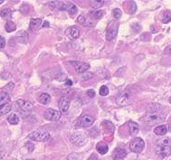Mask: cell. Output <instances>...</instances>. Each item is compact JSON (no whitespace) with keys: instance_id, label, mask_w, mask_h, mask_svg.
Wrapping results in <instances>:
<instances>
[{"instance_id":"5bb4252c","label":"cell","mask_w":171,"mask_h":160,"mask_svg":"<svg viewBox=\"0 0 171 160\" xmlns=\"http://www.w3.org/2000/svg\"><path fill=\"white\" fill-rule=\"evenodd\" d=\"M42 25V19L40 18H35V19H31L30 25H29V28L31 31L35 32V31L39 30Z\"/></svg>"},{"instance_id":"3957f363","label":"cell","mask_w":171,"mask_h":160,"mask_svg":"<svg viewBox=\"0 0 171 160\" xmlns=\"http://www.w3.org/2000/svg\"><path fill=\"white\" fill-rule=\"evenodd\" d=\"M116 101L120 106H127L130 105L131 102V94L130 91L128 90H124L121 92L117 98H116Z\"/></svg>"},{"instance_id":"7a4b0ae2","label":"cell","mask_w":171,"mask_h":160,"mask_svg":"<svg viewBox=\"0 0 171 160\" xmlns=\"http://www.w3.org/2000/svg\"><path fill=\"white\" fill-rule=\"evenodd\" d=\"M29 139L38 142H45L50 139V134L44 130H35L29 134Z\"/></svg>"},{"instance_id":"484cf974","label":"cell","mask_w":171,"mask_h":160,"mask_svg":"<svg viewBox=\"0 0 171 160\" xmlns=\"http://www.w3.org/2000/svg\"><path fill=\"white\" fill-rule=\"evenodd\" d=\"M90 15H91L92 17H94L96 19H100V18H101L105 15V12L103 10L91 11V12H90Z\"/></svg>"},{"instance_id":"277c9868","label":"cell","mask_w":171,"mask_h":160,"mask_svg":"<svg viewBox=\"0 0 171 160\" xmlns=\"http://www.w3.org/2000/svg\"><path fill=\"white\" fill-rule=\"evenodd\" d=\"M145 148V142L141 138H134L130 144V149L134 153H141Z\"/></svg>"},{"instance_id":"cb8c5ba5","label":"cell","mask_w":171,"mask_h":160,"mask_svg":"<svg viewBox=\"0 0 171 160\" xmlns=\"http://www.w3.org/2000/svg\"><path fill=\"white\" fill-rule=\"evenodd\" d=\"M5 28H6L7 32L11 33V32H14L16 29V24L13 21H7L6 25H5Z\"/></svg>"},{"instance_id":"83f0119b","label":"cell","mask_w":171,"mask_h":160,"mask_svg":"<svg viewBox=\"0 0 171 160\" xmlns=\"http://www.w3.org/2000/svg\"><path fill=\"white\" fill-rule=\"evenodd\" d=\"M67 12L69 13L70 16H74L77 13V7H76V6L74 4H72V3H68Z\"/></svg>"},{"instance_id":"7dc6e473","label":"cell","mask_w":171,"mask_h":160,"mask_svg":"<svg viewBox=\"0 0 171 160\" xmlns=\"http://www.w3.org/2000/svg\"><path fill=\"white\" fill-rule=\"evenodd\" d=\"M169 101H170V103H171V97H170V98H169Z\"/></svg>"},{"instance_id":"2e32d148","label":"cell","mask_w":171,"mask_h":160,"mask_svg":"<svg viewBox=\"0 0 171 160\" xmlns=\"http://www.w3.org/2000/svg\"><path fill=\"white\" fill-rule=\"evenodd\" d=\"M117 34H118V29L117 27H110L107 33H106V39L108 41L113 40L116 36H117Z\"/></svg>"},{"instance_id":"d4e9b609","label":"cell","mask_w":171,"mask_h":160,"mask_svg":"<svg viewBox=\"0 0 171 160\" xmlns=\"http://www.w3.org/2000/svg\"><path fill=\"white\" fill-rule=\"evenodd\" d=\"M7 120H8V122L12 124V125H16V124H18L19 123V118H18V116L16 115V114H15V113H12L10 116L7 118Z\"/></svg>"},{"instance_id":"ac0fdd59","label":"cell","mask_w":171,"mask_h":160,"mask_svg":"<svg viewBox=\"0 0 171 160\" xmlns=\"http://www.w3.org/2000/svg\"><path fill=\"white\" fill-rule=\"evenodd\" d=\"M96 149H97V151L101 154V155H104L108 152L109 150V148H108V145L105 144L104 142H99L96 146Z\"/></svg>"},{"instance_id":"44dd1931","label":"cell","mask_w":171,"mask_h":160,"mask_svg":"<svg viewBox=\"0 0 171 160\" xmlns=\"http://www.w3.org/2000/svg\"><path fill=\"white\" fill-rule=\"evenodd\" d=\"M11 107H12V106H11L10 102L0 105V114H1V116H2V115L7 114V113L11 110Z\"/></svg>"},{"instance_id":"ab89813d","label":"cell","mask_w":171,"mask_h":160,"mask_svg":"<svg viewBox=\"0 0 171 160\" xmlns=\"http://www.w3.org/2000/svg\"><path fill=\"white\" fill-rule=\"evenodd\" d=\"M87 94H88V96H89V97L93 98V97L95 96V91H94V90H89L88 91H87Z\"/></svg>"},{"instance_id":"d590c367","label":"cell","mask_w":171,"mask_h":160,"mask_svg":"<svg viewBox=\"0 0 171 160\" xmlns=\"http://www.w3.org/2000/svg\"><path fill=\"white\" fill-rule=\"evenodd\" d=\"M86 21H87L86 17H84L83 16H80L77 18V22H78L79 24H81V25H85Z\"/></svg>"},{"instance_id":"c3c4849f","label":"cell","mask_w":171,"mask_h":160,"mask_svg":"<svg viewBox=\"0 0 171 160\" xmlns=\"http://www.w3.org/2000/svg\"><path fill=\"white\" fill-rule=\"evenodd\" d=\"M27 160H35V159H27Z\"/></svg>"},{"instance_id":"681fc988","label":"cell","mask_w":171,"mask_h":160,"mask_svg":"<svg viewBox=\"0 0 171 160\" xmlns=\"http://www.w3.org/2000/svg\"><path fill=\"white\" fill-rule=\"evenodd\" d=\"M0 116H1V114H0Z\"/></svg>"},{"instance_id":"74e56055","label":"cell","mask_w":171,"mask_h":160,"mask_svg":"<svg viewBox=\"0 0 171 160\" xmlns=\"http://www.w3.org/2000/svg\"><path fill=\"white\" fill-rule=\"evenodd\" d=\"M5 45H6V40H5V38L4 37H0V48L5 47Z\"/></svg>"},{"instance_id":"f907efd6","label":"cell","mask_w":171,"mask_h":160,"mask_svg":"<svg viewBox=\"0 0 171 160\" xmlns=\"http://www.w3.org/2000/svg\"><path fill=\"white\" fill-rule=\"evenodd\" d=\"M0 37H1V36H0Z\"/></svg>"},{"instance_id":"4316f807","label":"cell","mask_w":171,"mask_h":160,"mask_svg":"<svg viewBox=\"0 0 171 160\" xmlns=\"http://www.w3.org/2000/svg\"><path fill=\"white\" fill-rule=\"evenodd\" d=\"M104 4V1L103 0H91L90 1V5L92 8H100L101 7L103 6Z\"/></svg>"},{"instance_id":"bcb514c9","label":"cell","mask_w":171,"mask_h":160,"mask_svg":"<svg viewBox=\"0 0 171 160\" xmlns=\"http://www.w3.org/2000/svg\"><path fill=\"white\" fill-rule=\"evenodd\" d=\"M169 53H171V46H170V47H169Z\"/></svg>"},{"instance_id":"30bf717a","label":"cell","mask_w":171,"mask_h":160,"mask_svg":"<svg viewBox=\"0 0 171 160\" xmlns=\"http://www.w3.org/2000/svg\"><path fill=\"white\" fill-rule=\"evenodd\" d=\"M156 153L160 158H168L171 155V147L169 146H158Z\"/></svg>"},{"instance_id":"1f68e13d","label":"cell","mask_w":171,"mask_h":160,"mask_svg":"<svg viewBox=\"0 0 171 160\" xmlns=\"http://www.w3.org/2000/svg\"><path fill=\"white\" fill-rule=\"evenodd\" d=\"M92 77H93V73H92V72L86 71V72L82 73V75H81V80H90V79H91Z\"/></svg>"},{"instance_id":"8fae6325","label":"cell","mask_w":171,"mask_h":160,"mask_svg":"<svg viewBox=\"0 0 171 160\" xmlns=\"http://www.w3.org/2000/svg\"><path fill=\"white\" fill-rule=\"evenodd\" d=\"M93 123H94V118L91 115H84L81 118L80 125L83 128L91 127Z\"/></svg>"},{"instance_id":"9a60e30c","label":"cell","mask_w":171,"mask_h":160,"mask_svg":"<svg viewBox=\"0 0 171 160\" xmlns=\"http://www.w3.org/2000/svg\"><path fill=\"white\" fill-rule=\"evenodd\" d=\"M114 155H115V157H114L113 160H123L126 158L127 153L122 149H117L114 150Z\"/></svg>"},{"instance_id":"8d00e7d4","label":"cell","mask_w":171,"mask_h":160,"mask_svg":"<svg viewBox=\"0 0 171 160\" xmlns=\"http://www.w3.org/2000/svg\"><path fill=\"white\" fill-rule=\"evenodd\" d=\"M25 148L27 149V150H28L29 152H32L33 150L35 149V146H34L31 142H27V143H25Z\"/></svg>"},{"instance_id":"f6af8a7d","label":"cell","mask_w":171,"mask_h":160,"mask_svg":"<svg viewBox=\"0 0 171 160\" xmlns=\"http://www.w3.org/2000/svg\"><path fill=\"white\" fill-rule=\"evenodd\" d=\"M2 3H4V0H0V5H1Z\"/></svg>"},{"instance_id":"e575fe53","label":"cell","mask_w":171,"mask_h":160,"mask_svg":"<svg viewBox=\"0 0 171 160\" xmlns=\"http://www.w3.org/2000/svg\"><path fill=\"white\" fill-rule=\"evenodd\" d=\"M131 14H134L136 10H137V5H136V3L134 2V1H131Z\"/></svg>"},{"instance_id":"f1b7e54d","label":"cell","mask_w":171,"mask_h":160,"mask_svg":"<svg viewBox=\"0 0 171 160\" xmlns=\"http://www.w3.org/2000/svg\"><path fill=\"white\" fill-rule=\"evenodd\" d=\"M17 37H18V40L21 43H25L26 42H27V38H28V36H27V34L25 33V32H24V31H21L20 33L17 34Z\"/></svg>"},{"instance_id":"d6a6232c","label":"cell","mask_w":171,"mask_h":160,"mask_svg":"<svg viewBox=\"0 0 171 160\" xmlns=\"http://www.w3.org/2000/svg\"><path fill=\"white\" fill-rule=\"evenodd\" d=\"M109 91H110L109 88L107 86L103 85V86H101V89H100V94H101V96H107L109 94Z\"/></svg>"},{"instance_id":"6da1fadb","label":"cell","mask_w":171,"mask_h":160,"mask_svg":"<svg viewBox=\"0 0 171 160\" xmlns=\"http://www.w3.org/2000/svg\"><path fill=\"white\" fill-rule=\"evenodd\" d=\"M145 123L149 126L159 125L165 121V115L162 114V107L158 103H151L147 108Z\"/></svg>"},{"instance_id":"9c48e42d","label":"cell","mask_w":171,"mask_h":160,"mask_svg":"<svg viewBox=\"0 0 171 160\" xmlns=\"http://www.w3.org/2000/svg\"><path fill=\"white\" fill-rule=\"evenodd\" d=\"M58 106H59V110H60L61 113L66 114L68 112L69 106H70V99L66 96L61 97L60 100L58 101Z\"/></svg>"},{"instance_id":"5b68a950","label":"cell","mask_w":171,"mask_h":160,"mask_svg":"<svg viewBox=\"0 0 171 160\" xmlns=\"http://www.w3.org/2000/svg\"><path fill=\"white\" fill-rule=\"evenodd\" d=\"M71 142L76 146H83L87 143V139L85 137L84 134H82L81 132H76V133H73L70 138Z\"/></svg>"},{"instance_id":"d6986e66","label":"cell","mask_w":171,"mask_h":160,"mask_svg":"<svg viewBox=\"0 0 171 160\" xmlns=\"http://www.w3.org/2000/svg\"><path fill=\"white\" fill-rule=\"evenodd\" d=\"M167 131H168V128H167L165 125L158 126V127H156L155 130H154L155 134L158 135V136H164V135L167 133Z\"/></svg>"},{"instance_id":"836d02e7","label":"cell","mask_w":171,"mask_h":160,"mask_svg":"<svg viewBox=\"0 0 171 160\" xmlns=\"http://www.w3.org/2000/svg\"><path fill=\"white\" fill-rule=\"evenodd\" d=\"M112 15L113 16L115 17V19L119 20L121 17V11L119 9V8H115L114 10L112 11Z\"/></svg>"},{"instance_id":"7c38bea8","label":"cell","mask_w":171,"mask_h":160,"mask_svg":"<svg viewBox=\"0 0 171 160\" xmlns=\"http://www.w3.org/2000/svg\"><path fill=\"white\" fill-rule=\"evenodd\" d=\"M65 34L68 37H70L72 39H75V38H78L80 35V29L77 26H71L69 28H67Z\"/></svg>"},{"instance_id":"603a6c76","label":"cell","mask_w":171,"mask_h":160,"mask_svg":"<svg viewBox=\"0 0 171 160\" xmlns=\"http://www.w3.org/2000/svg\"><path fill=\"white\" fill-rule=\"evenodd\" d=\"M11 16H12V12L8 8H3L0 11V16L3 19H8V18H10Z\"/></svg>"},{"instance_id":"8992f818","label":"cell","mask_w":171,"mask_h":160,"mask_svg":"<svg viewBox=\"0 0 171 160\" xmlns=\"http://www.w3.org/2000/svg\"><path fill=\"white\" fill-rule=\"evenodd\" d=\"M61 115L62 113L60 112V110H55L53 109H48V110H45L44 116V118L47 120H50V121H53V122H56L60 120Z\"/></svg>"},{"instance_id":"ffe728a7","label":"cell","mask_w":171,"mask_h":160,"mask_svg":"<svg viewBox=\"0 0 171 160\" xmlns=\"http://www.w3.org/2000/svg\"><path fill=\"white\" fill-rule=\"evenodd\" d=\"M10 102V96L7 92L6 91H2L0 93V105L2 104H6Z\"/></svg>"},{"instance_id":"7402d4cb","label":"cell","mask_w":171,"mask_h":160,"mask_svg":"<svg viewBox=\"0 0 171 160\" xmlns=\"http://www.w3.org/2000/svg\"><path fill=\"white\" fill-rule=\"evenodd\" d=\"M39 101H40L42 104H48L51 100V96L48 93H42L40 96H39Z\"/></svg>"},{"instance_id":"4fadbf2b","label":"cell","mask_w":171,"mask_h":160,"mask_svg":"<svg viewBox=\"0 0 171 160\" xmlns=\"http://www.w3.org/2000/svg\"><path fill=\"white\" fill-rule=\"evenodd\" d=\"M49 6L53 8H57L60 10H67L68 3H64L62 1H52V2H49Z\"/></svg>"},{"instance_id":"ba28073f","label":"cell","mask_w":171,"mask_h":160,"mask_svg":"<svg viewBox=\"0 0 171 160\" xmlns=\"http://www.w3.org/2000/svg\"><path fill=\"white\" fill-rule=\"evenodd\" d=\"M70 63L73 66L74 70L76 71L79 73H84L86 72V71L90 68V65L86 62H82L79 61H71Z\"/></svg>"},{"instance_id":"f546056e","label":"cell","mask_w":171,"mask_h":160,"mask_svg":"<svg viewBox=\"0 0 171 160\" xmlns=\"http://www.w3.org/2000/svg\"><path fill=\"white\" fill-rule=\"evenodd\" d=\"M158 146H171V139L169 138H166V139H159L157 142Z\"/></svg>"},{"instance_id":"60d3db41","label":"cell","mask_w":171,"mask_h":160,"mask_svg":"<svg viewBox=\"0 0 171 160\" xmlns=\"http://www.w3.org/2000/svg\"><path fill=\"white\" fill-rule=\"evenodd\" d=\"M88 160H98V157H97V155H95V154H91V157L88 158Z\"/></svg>"},{"instance_id":"7bdbcfd3","label":"cell","mask_w":171,"mask_h":160,"mask_svg":"<svg viewBox=\"0 0 171 160\" xmlns=\"http://www.w3.org/2000/svg\"><path fill=\"white\" fill-rule=\"evenodd\" d=\"M43 26L44 27H49V23L48 22H44V25H43Z\"/></svg>"},{"instance_id":"e0dca14e","label":"cell","mask_w":171,"mask_h":160,"mask_svg":"<svg viewBox=\"0 0 171 160\" xmlns=\"http://www.w3.org/2000/svg\"><path fill=\"white\" fill-rule=\"evenodd\" d=\"M129 127H130V133H131V136H135L138 134V132L140 130V127H139L138 123H136L134 121H130Z\"/></svg>"},{"instance_id":"52a82bcc","label":"cell","mask_w":171,"mask_h":160,"mask_svg":"<svg viewBox=\"0 0 171 160\" xmlns=\"http://www.w3.org/2000/svg\"><path fill=\"white\" fill-rule=\"evenodd\" d=\"M16 104L19 107L21 112L25 113V114H29L33 110V105L30 101L25 100H16Z\"/></svg>"},{"instance_id":"b9f144b4","label":"cell","mask_w":171,"mask_h":160,"mask_svg":"<svg viewBox=\"0 0 171 160\" xmlns=\"http://www.w3.org/2000/svg\"><path fill=\"white\" fill-rule=\"evenodd\" d=\"M65 84L66 85H69V86H71V85H72V81L71 80H66V82H65Z\"/></svg>"},{"instance_id":"4dcf8cb0","label":"cell","mask_w":171,"mask_h":160,"mask_svg":"<svg viewBox=\"0 0 171 160\" xmlns=\"http://www.w3.org/2000/svg\"><path fill=\"white\" fill-rule=\"evenodd\" d=\"M170 21H171V13L170 12H169V11H167V12L164 14L163 17H162V22H163L164 24H168V23H169Z\"/></svg>"},{"instance_id":"ee69618b","label":"cell","mask_w":171,"mask_h":160,"mask_svg":"<svg viewBox=\"0 0 171 160\" xmlns=\"http://www.w3.org/2000/svg\"><path fill=\"white\" fill-rule=\"evenodd\" d=\"M168 130H169V131H170V132H171V123H170V124H169V129H168Z\"/></svg>"},{"instance_id":"f35d334b","label":"cell","mask_w":171,"mask_h":160,"mask_svg":"<svg viewBox=\"0 0 171 160\" xmlns=\"http://www.w3.org/2000/svg\"><path fill=\"white\" fill-rule=\"evenodd\" d=\"M5 153H6V152H5V149H4L2 148V146L0 145V159H2V158L5 157Z\"/></svg>"}]
</instances>
